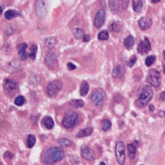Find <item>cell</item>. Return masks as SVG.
Masks as SVG:
<instances>
[{"label":"cell","instance_id":"8","mask_svg":"<svg viewBox=\"0 0 165 165\" xmlns=\"http://www.w3.org/2000/svg\"><path fill=\"white\" fill-rule=\"evenodd\" d=\"M127 1H117V0H112V1L109 2V7L111 9L112 12L114 13H118L125 10L127 8Z\"/></svg>","mask_w":165,"mask_h":165},{"label":"cell","instance_id":"29","mask_svg":"<svg viewBox=\"0 0 165 165\" xmlns=\"http://www.w3.org/2000/svg\"><path fill=\"white\" fill-rule=\"evenodd\" d=\"M74 37L76 39H83L84 36H85L83 30H81L80 28H75L74 30Z\"/></svg>","mask_w":165,"mask_h":165},{"label":"cell","instance_id":"43","mask_svg":"<svg viewBox=\"0 0 165 165\" xmlns=\"http://www.w3.org/2000/svg\"><path fill=\"white\" fill-rule=\"evenodd\" d=\"M100 165H105V163H104V162H100Z\"/></svg>","mask_w":165,"mask_h":165},{"label":"cell","instance_id":"11","mask_svg":"<svg viewBox=\"0 0 165 165\" xmlns=\"http://www.w3.org/2000/svg\"><path fill=\"white\" fill-rule=\"evenodd\" d=\"M45 63L49 69H55L57 67V58L54 53H47L45 58Z\"/></svg>","mask_w":165,"mask_h":165},{"label":"cell","instance_id":"19","mask_svg":"<svg viewBox=\"0 0 165 165\" xmlns=\"http://www.w3.org/2000/svg\"><path fill=\"white\" fill-rule=\"evenodd\" d=\"M124 74V69L122 66H116L114 69H113L112 72V76L114 78H120Z\"/></svg>","mask_w":165,"mask_h":165},{"label":"cell","instance_id":"28","mask_svg":"<svg viewBox=\"0 0 165 165\" xmlns=\"http://www.w3.org/2000/svg\"><path fill=\"white\" fill-rule=\"evenodd\" d=\"M69 105L73 106V107H75V108H78V107L84 106V102L80 100H74L69 102Z\"/></svg>","mask_w":165,"mask_h":165},{"label":"cell","instance_id":"5","mask_svg":"<svg viewBox=\"0 0 165 165\" xmlns=\"http://www.w3.org/2000/svg\"><path fill=\"white\" fill-rule=\"evenodd\" d=\"M63 88V83L60 80H54L52 82H49L47 86V94L49 97L53 98L62 90Z\"/></svg>","mask_w":165,"mask_h":165},{"label":"cell","instance_id":"2","mask_svg":"<svg viewBox=\"0 0 165 165\" xmlns=\"http://www.w3.org/2000/svg\"><path fill=\"white\" fill-rule=\"evenodd\" d=\"M153 97H154V91H153L152 86L145 85L141 89L140 94H139V97H138L135 104L139 107H143L150 102V100L153 99Z\"/></svg>","mask_w":165,"mask_h":165},{"label":"cell","instance_id":"9","mask_svg":"<svg viewBox=\"0 0 165 165\" xmlns=\"http://www.w3.org/2000/svg\"><path fill=\"white\" fill-rule=\"evenodd\" d=\"M104 21H105V11L103 9H100V10L98 11V13L96 14L95 20H94V24L96 27H101L103 25Z\"/></svg>","mask_w":165,"mask_h":165},{"label":"cell","instance_id":"38","mask_svg":"<svg viewBox=\"0 0 165 165\" xmlns=\"http://www.w3.org/2000/svg\"><path fill=\"white\" fill-rule=\"evenodd\" d=\"M4 156H5V158H13V154H12V153H10V152H6V153L4 154Z\"/></svg>","mask_w":165,"mask_h":165},{"label":"cell","instance_id":"24","mask_svg":"<svg viewBox=\"0 0 165 165\" xmlns=\"http://www.w3.org/2000/svg\"><path fill=\"white\" fill-rule=\"evenodd\" d=\"M17 16H20V13L16 12V11H14V10H8L6 11L5 13V19L7 20H12L14 17H16Z\"/></svg>","mask_w":165,"mask_h":165},{"label":"cell","instance_id":"33","mask_svg":"<svg viewBox=\"0 0 165 165\" xmlns=\"http://www.w3.org/2000/svg\"><path fill=\"white\" fill-rule=\"evenodd\" d=\"M35 143H36V137H35L34 135H32V134L28 135V137H27V146L29 148H32V147H34Z\"/></svg>","mask_w":165,"mask_h":165},{"label":"cell","instance_id":"36","mask_svg":"<svg viewBox=\"0 0 165 165\" xmlns=\"http://www.w3.org/2000/svg\"><path fill=\"white\" fill-rule=\"evenodd\" d=\"M136 56H132V59H129V61H128V63H127V65H128V67H132L134 64H135V62H136Z\"/></svg>","mask_w":165,"mask_h":165},{"label":"cell","instance_id":"17","mask_svg":"<svg viewBox=\"0 0 165 165\" xmlns=\"http://www.w3.org/2000/svg\"><path fill=\"white\" fill-rule=\"evenodd\" d=\"M17 49H19V55L21 60L27 59L28 55L26 53V49H27V45H26V43H21V45H20Z\"/></svg>","mask_w":165,"mask_h":165},{"label":"cell","instance_id":"18","mask_svg":"<svg viewBox=\"0 0 165 165\" xmlns=\"http://www.w3.org/2000/svg\"><path fill=\"white\" fill-rule=\"evenodd\" d=\"M42 126L45 127L47 129H51L52 127H54V121L52 120L50 117H45L42 120Z\"/></svg>","mask_w":165,"mask_h":165},{"label":"cell","instance_id":"31","mask_svg":"<svg viewBox=\"0 0 165 165\" xmlns=\"http://www.w3.org/2000/svg\"><path fill=\"white\" fill-rule=\"evenodd\" d=\"M122 28V25L120 22H113L111 25H110V30L113 31V32H119Z\"/></svg>","mask_w":165,"mask_h":165},{"label":"cell","instance_id":"34","mask_svg":"<svg viewBox=\"0 0 165 165\" xmlns=\"http://www.w3.org/2000/svg\"><path fill=\"white\" fill-rule=\"evenodd\" d=\"M98 38L100 39V40H101V41H106V40H108V38H109V34H108V32L107 31H100V33H99V36H98Z\"/></svg>","mask_w":165,"mask_h":165},{"label":"cell","instance_id":"1","mask_svg":"<svg viewBox=\"0 0 165 165\" xmlns=\"http://www.w3.org/2000/svg\"><path fill=\"white\" fill-rule=\"evenodd\" d=\"M65 156V152L63 149H61L59 147H52L49 148L48 150L46 151V153L42 155V162L48 165V164H53L55 162H58L62 160Z\"/></svg>","mask_w":165,"mask_h":165},{"label":"cell","instance_id":"12","mask_svg":"<svg viewBox=\"0 0 165 165\" xmlns=\"http://www.w3.org/2000/svg\"><path fill=\"white\" fill-rule=\"evenodd\" d=\"M5 89L8 93L10 94H16L19 91V85L14 80L11 79H6L5 80Z\"/></svg>","mask_w":165,"mask_h":165},{"label":"cell","instance_id":"13","mask_svg":"<svg viewBox=\"0 0 165 165\" xmlns=\"http://www.w3.org/2000/svg\"><path fill=\"white\" fill-rule=\"evenodd\" d=\"M152 23H153L152 20L150 19V17H148V16H143L138 20V25L142 30L149 29L152 26Z\"/></svg>","mask_w":165,"mask_h":165},{"label":"cell","instance_id":"23","mask_svg":"<svg viewBox=\"0 0 165 165\" xmlns=\"http://www.w3.org/2000/svg\"><path fill=\"white\" fill-rule=\"evenodd\" d=\"M89 92V85L87 83V81H82L81 82V86H80V95L82 97L86 96Z\"/></svg>","mask_w":165,"mask_h":165},{"label":"cell","instance_id":"16","mask_svg":"<svg viewBox=\"0 0 165 165\" xmlns=\"http://www.w3.org/2000/svg\"><path fill=\"white\" fill-rule=\"evenodd\" d=\"M137 145L138 142L134 141L132 144H128L127 145V153H128V156L130 158H135V154H136V150H137Z\"/></svg>","mask_w":165,"mask_h":165},{"label":"cell","instance_id":"20","mask_svg":"<svg viewBox=\"0 0 165 165\" xmlns=\"http://www.w3.org/2000/svg\"><path fill=\"white\" fill-rule=\"evenodd\" d=\"M93 132V127H86L84 129H81L79 130V132L77 133V137L80 138V137H85V136H89L91 135Z\"/></svg>","mask_w":165,"mask_h":165},{"label":"cell","instance_id":"26","mask_svg":"<svg viewBox=\"0 0 165 165\" xmlns=\"http://www.w3.org/2000/svg\"><path fill=\"white\" fill-rule=\"evenodd\" d=\"M58 144L61 146V147H69L73 144V142L69 140V139H67V138H61L58 140Z\"/></svg>","mask_w":165,"mask_h":165},{"label":"cell","instance_id":"42","mask_svg":"<svg viewBox=\"0 0 165 165\" xmlns=\"http://www.w3.org/2000/svg\"><path fill=\"white\" fill-rule=\"evenodd\" d=\"M150 109H151V110H154V106H153V105H151V106H150Z\"/></svg>","mask_w":165,"mask_h":165},{"label":"cell","instance_id":"25","mask_svg":"<svg viewBox=\"0 0 165 165\" xmlns=\"http://www.w3.org/2000/svg\"><path fill=\"white\" fill-rule=\"evenodd\" d=\"M45 43H46V46H47L48 48H53V47H55V46H56L57 41H56L55 38L50 37V38H47V39L46 40Z\"/></svg>","mask_w":165,"mask_h":165},{"label":"cell","instance_id":"4","mask_svg":"<svg viewBox=\"0 0 165 165\" xmlns=\"http://www.w3.org/2000/svg\"><path fill=\"white\" fill-rule=\"evenodd\" d=\"M106 99V95L102 89H95L91 94V100L96 106L100 107L103 105Z\"/></svg>","mask_w":165,"mask_h":165},{"label":"cell","instance_id":"39","mask_svg":"<svg viewBox=\"0 0 165 165\" xmlns=\"http://www.w3.org/2000/svg\"><path fill=\"white\" fill-rule=\"evenodd\" d=\"M159 99H160V100H165V91H163V92L160 94Z\"/></svg>","mask_w":165,"mask_h":165},{"label":"cell","instance_id":"21","mask_svg":"<svg viewBox=\"0 0 165 165\" xmlns=\"http://www.w3.org/2000/svg\"><path fill=\"white\" fill-rule=\"evenodd\" d=\"M134 42H135L134 38H133L132 36H128V37H127V38L125 39L124 45H125V47H126L127 49H132V47L134 46Z\"/></svg>","mask_w":165,"mask_h":165},{"label":"cell","instance_id":"44","mask_svg":"<svg viewBox=\"0 0 165 165\" xmlns=\"http://www.w3.org/2000/svg\"><path fill=\"white\" fill-rule=\"evenodd\" d=\"M163 57H164V59H165V50L163 51Z\"/></svg>","mask_w":165,"mask_h":165},{"label":"cell","instance_id":"22","mask_svg":"<svg viewBox=\"0 0 165 165\" xmlns=\"http://www.w3.org/2000/svg\"><path fill=\"white\" fill-rule=\"evenodd\" d=\"M132 7H133V10L136 13L141 12L142 8H143V2L140 1V0H133V1H132Z\"/></svg>","mask_w":165,"mask_h":165},{"label":"cell","instance_id":"6","mask_svg":"<svg viewBox=\"0 0 165 165\" xmlns=\"http://www.w3.org/2000/svg\"><path fill=\"white\" fill-rule=\"evenodd\" d=\"M115 154L119 164L123 165L126 160V147L124 142L118 141L115 146Z\"/></svg>","mask_w":165,"mask_h":165},{"label":"cell","instance_id":"40","mask_svg":"<svg viewBox=\"0 0 165 165\" xmlns=\"http://www.w3.org/2000/svg\"><path fill=\"white\" fill-rule=\"evenodd\" d=\"M89 39H90V37L88 36V35H85L84 38H83V41H84V42H88V41H89Z\"/></svg>","mask_w":165,"mask_h":165},{"label":"cell","instance_id":"7","mask_svg":"<svg viewBox=\"0 0 165 165\" xmlns=\"http://www.w3.org/2000/svg\"><path fill=\"white\" fill-rule=\"evenodd\" d=\"M147 82L149 83L150 85L155 87V88H158V87L160 85V74L158 71H156V69H150L149 74H148L147 76Z\"/></svg>","mask_w":165,"mask_h":165},{"label":"cell","instance_id":"27","mask_svg":"<svg viewBox=\"0 0 165 165\" xmlns=\"http://www.w3.org/2000/svg\"><path fill=\"white\" fill-rule=\"evenodd\" d=\"M111 128V122L109 120H103L101 122V129L103 132H107Z\"/></svg>","mask_w":165,"mask_h":165},{"label":"cell","instance_id":"37","mask_svg":"<svg viewBox=\"0 0 165 165\" xmlns=\"http://www.w3.org/2000/svg\"><path fill=\"white\" fill-rule=\"evenodd\" d=\"M67 66H68V69H69V71H74V69H75V68H76V67H75L73 63H71V62L68 63Z\"/></svg>","mask_w":165,"mask_h":165},{"label":"cell","instance_id":"3","mask_svg":"<svg viewBox=\"0 0 165 165\" xmlns=\"http://www.w3.org/2000/svg\"><path fill=\"white\" fill-rule=\"evenodd\" d=\"M78 121H79V117H78L77 113L74 111H69L66 113L63 118L62 125L66 128H73L77 125Z\"/></svg>","mask_w":165,"mask_h":165},{"label":"cell","instance_id":"45","mask_svg":"<svg viewBox=\"0 0 165 165\" xmlns=\"http://www.w3.org/2000/svg\"><path fill=\"white\" fill-rule=\"evenodd\" d=\"M164 113H165V112H164Z\"/></svg>","mask_w":165,"mask_h":165},{"label":"cell","instance_id":"35","mask_svg":"<svg viewBox=\"0 0 165 165\" xmlns=\"http://www.w3.org/2000/svg\"><path fill=\"white\" fill-rule=\"evenodd\" d=\"M155 62V56L154 55H150V56H148L145 60V63L148 67H150L152 66L154 63Z\"/></svg>","mask_w":165,"mask_h":165},{"label":"cell","instance_id":"30","mask_svg":"<svg viewBox=\"0 0 165 165\" xmlns=\"http://www.w3.org/2000/svg\"><path fill=\"white\" fill-rule=\"evenodd\" d=\"M25 102V98L22 97V96H17V97L15 99V104L17 106H21L23 105Z\"/></svg>","mask_w":165,"mask_h":165},{"label":"cell","instance_id":"32","mask_svg":"<svg viewBox=\"0 0 165 165\" xmlns=\"http://www.w3.org/2000/svg\"><path fill=\"white\" fill-rule=\"evenodd\" d=\"M37 46L36 45H33L31 47H30V50H29V57L31 59H35V57H36V54H37Z\"/></svg>","mask_w":165,"mask_h":165},{"label":"cell","instance_id":"14","mask_svg":"<svg viewBox=\"0 0 165 165\" xmlns=\"http://www.w3.org/2000/svg\"><path fill=\"white\" fill-rule=\"evenodd\" d=\"M81 155L84 158L88 159V160H94L95 159L94 151L87 146H84V147L81 148Z\"/></svg>","mask_w":165,"mask_h":165},{"label":"cell","instance_id":"15","mask_svg":"<svg viewBox=\"0 0 165 165\" xmlns=\"http://www.w3.org/2000/svg\"><path fill=\"white\" fill-rule=\"evenodd\" d=\"M36 12L39 17L42 19L47 15V10H46V3L43 1H37L36 2Z\"/></svg>","mask_w":165,"mask_h":165},{"label":"cell","instance_id":"41","mask_svg":"<svg viewBox=\"0 0 165 165\" xmlns=\"http://www.w3.org/2000/svg\"><path fill=\"white\" fill-rule=\"evenodd\" d=\"M153 3H158V2H159V0H154V1H152Z\"/></svg>","mask_w":165,"mask_h":165},{"label":"cell","instance_id":"10","mask_svg":"<svg viewBox=\"0 0 165 165\" xmlns=\"http://www.w3.org/2000/svg\"><path fill=\"white\" fill-rule=\"evenodd\" d=\"M138 52L141 54H146L151 50V42L148 38H145L144 41H142L140 43H139V47L137 48Z\"/></svg>","mask_w":165,"mask_h":165}]
</instances>
